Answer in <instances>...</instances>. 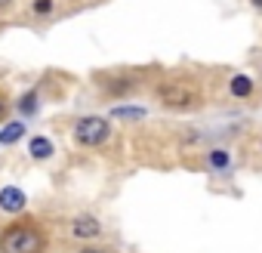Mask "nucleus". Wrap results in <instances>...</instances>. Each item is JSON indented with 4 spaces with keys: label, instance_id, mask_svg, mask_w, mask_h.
Instances as JSON below:
<instances>
[{
    "label": "nucleus",
    "instance_id": "nucleus-8",
    "mask_svg": "<svg viewBox=\"0 0 262 253\" xmlns=\"http://www.w3.org/2000/svg\"><path fill=\"white\" fill-rule=\"evenodd\" d=\"M228 90H231V96L247 99V96L253 93V80H250L247 74H234V77H231V83H228Z\"/></svg>",
    "mask_w": 262,
    "mask_h": 253
},
{
    "label": "nucleus",
    "instance_id": "nucleus-10",
    "mask_svg": "<svg viewBox=\"0 0 262 253\" xmlns=\"http://www.w3.org/2000/svg\"><path fill=\"white\" fill-rule=\"evenodd\" d=\"M228 161H231V155H228L225 149H213V152H210V158H207V164H210V167H216V170L228 167Z\"/></svg>",
    "mask_w": 262,
    "mask_h": 253
},
{
    "label": "nucleus",
    "instance_id": "nucleus-12",
    "mask_svg": "<svg viewBox=\"0 0 262 253\" xmlns=\"http://www.w3.org/2000/svg\"><path fill=\"white\" fill-rule=\"evenodd\" d=\"M56 10V0H31V13L34 16H50Z\"/></svg>",
    "mask_w": 262,
    "mask_h": 253
},
{
    "label": "nucleus",
    "instance_id": "nucleus-18",
    "mask_svg": "<svg viewBox=\"0 0 262 253\" xmlns=\"http://www.w3.org/2000/svg\"><path fill=\"white\" fill-rule=\"evenodd\" d=\"M259 149H262V145H259Z\"/></svg>",
    "mask_w": 262,
    "mask_h": 253
},
{
    "label": "nucleus",
    "instance_id": "nucleus-11",
    "mask_svg": "<svg viewBox=\"0 0 262 253\" xmlns=\"http://www.w3.org/2000/svg\"><path fill=\"white\" fill-rule=\"evenodd\" d=\"M145 111L142 108H111V117L114 120H139Z\"/></svg>",
    "mask_w": 262,
    "mask_h": 253
},
{
    "label": "nucleus",
    "instance_id": "nucleus-4",
    "mask_svg": "<svg viewBox=\"0 0 262 253\" xmlns=\"http://www.w3.org/2000/svg\"><path fill=\"white\" fill-rule=\"evenodd\" d=\"M28 204L25 192L16 188V185H7V188H0V210H7V213H22Z\"/></svg>",
    "mask_w": 262,
    "mask_h": 253
},
{
    "label": "nucleus",
    "instance_id": "nucleus-2",
    "mask_svg": "<svg viewBox=\"0 0 262 253\" xmlns=\"http://www.w3.org/2000/svg\"><path fill=\"white\" fill-rule=\"evenodd\" d=\"M155 96H158L161 105H167L173 111H185V108H194L201 102V90L188 77H167V80H161Z\"/></svg>",
    "mask_w": 262,
    "mask_h": 253
},
{
    "label": "nucleus",
    "instance_id": "nucleus-6",
    "mask_svg": "<svg viewBox=\"0 0 262 253\" xmlns=\"http://www.w3.org/2000/svg\"><path fill=\"white\" fill-rule=\"evenodd\" d=\"M28 152H31L34 161H47V158L53 155V142H50L47 136H34V139L28 142Z\"/></svg>",
    "mask_w": 262,
    "mask_h": 253
},
{
    "label": "nucleus",
    "instance_id": "nucleus-3",
    "mask_svg": "<svg viewBox=\"0 0 262 253\" xmlns=\"http://www.w3.org/2000/svg\"><path fill=\"white\" fill-rule=\"evenodd\" d=\"M111 136V120L99 117V114H86L74 123V139L80 145H102Z\"/></svg>",
    "mask_w": 262,
    "mask_h": 253
},
{
    "label": "nucleus",
    "instance_id": "nucleus-14",
    "mask_svg": "<svg viewBox=\"0 0 262 253\" xmlns=\"http://www.w3.org/2000/svg\"><path fill=\"white\" fill-rule=\"evenodd\" d=\"M7 111H10V102H7V96H4V93H0V120L7 117Z\"/></svg>",
    "mask_w": 262,
    "mask_h": 253
},
{
    "label": "nucleus",
    "instance_id": "nucleus-9",
    "mask_svg": "<svg viewBox=\"0 0 262 253\" xmlns=\"http://www.w3.org/2000/svg\"><path fill=\"white\" fill-rule=\"evenodd\" d=\"M133 87H136V80H133V77H126V80H120V77H111V80L105 83V90H108L111 96H123V93H129Z\"/></svg>",
    "mask_w": 262,
    "mask_h": 253
},
{
    "label": "nucleus",
    "instance_id": "nucleus-13",
    "mask_svg": "<svg viewBox=\"0 0 262 253\" xmlns=\"http://www.w3.org/2000/svg\"><path fill=\"white\" fill-rule=\"evenodd\" d=\"M19 111L22 114H34L37 111V93H25L22 102H19Z\"/></svg>",
    "mask_w": 262,
    "mask_h": 253
},
{
    "label": "nucleus",
    "instance_id": "nucleus-17",
    "mask_svg": "<svg viewBox=\"0 0 262 253\" xmlns=\"http://www.w3.org/2000/svg\"><path fill=\"white\" fill-rule=\"evenodd\" d=\"M253 7H256V10H262V0H253Z\"/></svg>",
    "mask_w": 262,
    "mask_h": 253
},
{
    "label": "nucleus",
    "instance_id": "nucleus-16",
    "mask_svg": "<svg viewBox=\"0 0 262 253\" xmlns=\"http://www.w3.org/2000/svg\"><path fill=\"white\" fill-rule=\"evenodd\" d=\"M10 4H13V0H0V10H7Z\"/></svg>",
    "mask_w": 262,
    "mask_h": 253
},
{
    "label": "nucleus",
    "instance_id": "nucleus-15",
    "mask_svg": "<svg viewBox=\"0 0 262 253\" xmlns=\"http://www.w3.org/2000/svg\"><path fill=\"white\" fill-rule=\"evenodd\" d=\"M80 253H105V250H102V247H83Z\"/></svg>",
    "mask_w": 262,
    "mask_h": 253
},
{
    "label": "nucleus",
    "instance_id": "nucleus-5",
    "mask_svg": "<svg viewBox=\"0 0 262 253\" xmlns=\"http://www.w3.org/2000/svg\"><path fill=\"white\" fill-rule=\"evenodd\" d=\"M71 231H74V238H96V235L102 231V225H99V219H93V216H77V219L71 222Z\"/></svg>",
    "mask_w": 262,
    "mask_h": 253
},
{
    "label": "nucleus",
    "instance_id": "nucleus-7",
    "mask_svg": "<svg viewBox=\"0 0 262 253\" xmlns=\"http://www.w3.org/2000/svg\"><path fill=\"white\" fill-rule=\"evenodd\" d=\"M22 136H25V123H22V120H13V123L4 126V133H0V142H4V145H16Z\"/></svg>",
    "mask_w": 262,
    "mask_h": 253
},
{
    "label": "nucleus",
    "instance_id": "nucleus-1",
    "mask_svg": "<svg viewBox=\"0 0 262 253\" xmlns=\"http://www.w3.org/2000/svg\"><path fill=\"white\" fill-rule=\"evenodd\" d=\"M47 231L37 219H16L0 231V253H43Z\"/></svg>",
    "mask_w": 262,
    "mask_h": 253
}]
</instances>
